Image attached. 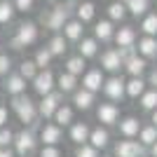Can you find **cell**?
I'll return each instance as SVG.
<instances>
[{"mask_svg":"<svg viewBox=\"0 0 157 157\" xmlns=\"http://www.w3.org/2000/svg\"><path fill=\"white\" fill-rule=\"evenodd\" d=\"M71 14H73V2L63 0L59 5H54L52 10H47V12L40 17V21H42V26L49 28V31H61L63 24L71 19Z\"/></svg>","mask_w":157,"mask_h":157,"instance_id":"6da1fadb","label":"cell"},{"mask_svg":"<svg viewBox=\"0 0 157 157\" xmlns=\"http://www.w3.org/2000/svg\"><path fill=\"white\" fill-rule=\"evenodd\" d=\"M12 110L17 113V117L24 122V124H35L38 120V105L33 103L26 94H19V96H12Z\"/></svg>","mask_w":157,"mask_h":157,"instance_id":"7a4b0ae2","label":"cell"},{"mask_svg":"<svg viewBox=\"0 0 157 157\" xmlns=\"http://www.w3.org/2000/svg\"><path fill=\"white\" fill-rule=\"evenodd\" d=\"M38 24H33V21H21L19 26H17V35L10 40V45L14 49H24V47H31L38 42Z\"/></svg>","mask_w":157,"mask_h":157,"instance_id":"3957f363","label":"cell"},{"mask_svg":"<svg viewBox=\"0 0 157 157\" xmlns=\"http://www.w3.org/2000/svg\"><path fill=\"white\" fill-rule=\"evenodd\" d=\"M14 150H17V155L26 157L31 155L33 150H35V134H33L31 129H21L19 134H14Z\"/></svg>","mask_w":157,"mask_h":157,"instance_id":"277c9868","label":"cell"},{"mask_svg":"<svg viewBox=\"0 0 157 157\" xmlns=\"http://www.w3.org/2000/svg\"><path fill=\"white\" fill-rule=\"evenodd\" d=\"M61 98H63V92H49V94H45L42 101H40V105H38V113L42 115V117H54L56 108L61 105Z\"/></svg>","mask_w":157,"mask_h":157,"instance_id":"5b68a950","label":"cell"},{"mask_svg":"<svg viewBox=\"0 0 157 157\" xmlns=\"http://www.w3.org/2000/svg\"><path fill=\"white\" fill-rule=\"evenodd\" d=\"M54 73L49 71V68H42V71H38V75L33 78V87H35V92L40 94V96H45V94L54 92Z\"/></svg>","mask_w":157,"mask_h":157,"instance_id":"8992f818","label":"cell"},{"mask_svg":"<svg viewBox=\"0 0 157 157\" xmlns=\"http://www.w3.org/2000/svg\"><path fill=\"white\" fill-rule=\"evenodd\" d=\"M115 155L117 157H143L145 145L141 141H120L115 145Z\"/></svg>","mask_w":157,"mask_h":157,"instance_id":"52a82bcc","label":"cell"},{"mask_svg":"<svg viewBox=\"0 0 157 157\" xmlns=\"http://www.w3.org/2000/svg\"><path fill=\"white\" fill-rule=\"evenodd\" d=\"M103 92L108 98H113V101H122L127 94V82L122 78H110L103 82Z\"/></svg>","mask_w":157,"mask_h":157,"instance_id":"ba28073f","label":"cell"},{"mask_svg":"<svg viewBox=\"0 0 157 157\" xmlns=\"http://www.w3.org/2000/svg\"><path fill=\"white\" fill-rule=\"evenodd\" d=\"M61 31H63V38L66 40H71V42H80L82 35H85V24L75 17V19H68V21H66Z\"/></svg>","mask_w":157,"mask_h":157,"instance_id":"9c48e42d","label":"cell"},{"mask_svg":"<svg viewBox=\"0 0 157 157\" xmlns=\"http://www.w3.org/2000/svg\"><path fill=\"white\" fill-rule=\"evenodd\" d=\"M96 117H98V122H103V124H115L117 117H120V110H117L115 103H101L98 110H96Z\"/></svg>","mask_w":157,"mask_h":157,"instance_id":"30bf717a","label":"cell"},{"mask_svg":"<svg viewBox=\"0 0 157 157\" xmlns=\"http://www.w3.org/2000/svg\"><path fill=\"white\" fill-rule=\"evenodd\" d=\"M61 127L59 124H45L42 129H40V141L45 145H56L61 141Z\"/></svg>","mask_w":157,"mask_h":157,"instance_id":"8fae6325","label":"cell"},{"mask_svg":"<svg viewBox=\"0 0 157 157\" xmlns=\"http://www.w3.org/2000/svg\"><path fill=\"white\" fill-rule=\"evenodd\" d=\"M103 73L98 71V68H94V71L85 73V78H82V87L85 89H89V92H98L101 87H103Z\"/></svg>","mask_w":157,"mask_h":157,"instance_id":"7c38bea8","label":"cell"},{"mask_svg":"<svg viewBox=\"0 0 157 157\" xmlns=\"http://www.w3.org/2000/svg\"><path fill=\"white\" fill-rule=\"evenodd\" d=\"M101 66H103L105 71L110 73H117L122 66H124V61L120 59L117 49H108V52H103V56H101Z\"/></svg>","mask_w":157,"mask_h":157,"instance_id":"4fadbf2b","label":"cell"},{"mask_svg":"<svg viewBox=\"0 0 157 157\" xmlns=\"http://www.w3.org/2000/svg\"><path fill=\"white\" fill-rule=\"evenodd\" d=\"M75 17H78L82 24H87V21H94V17H96V5H94L92 0L78 2V5H75Z\"/></svg>","mask_w":157,"mask_h":157,"instance_id":"5bb4252c","label":"cell"},{"mask_svg":"<svg viewBox=\"0 0 157 157\" xmlns=\"http://www.w3.org/2000/svg\"><path fill=\"white\" fill-rule=\"evenodd\" d=\"M113 35H115V28H113V21L110 19L96 21V26H94V38H96V40L108 42V40H113Z\"/></svg>","mask_w":157,"mask_h":157,"instance_id":"9a60e30c","label":"cell"},{"mask_svg":"<svg viewBox=\"0 0 157 157\" xmlns=\"http://www.w3.org/2000/svg\"><path fill=\"white\" fill-rule=\"evenodd\" d=\"M73 103H75V108H80V110H89L94 103V92H89V89H78V92H73Z\"/></svg>","mask_w":157,"mask_h":157,"instance_id":"2e32d148","label":"cell"},{"mask_svg":"<svg viewBox=\"0 0 157 157\" xmlns=\"http://www.w3.org/2000/svg\"><path fill=\"white\" fill-rule=\"evenodd\" d=\"M89 134H92V129H89L85 122H75V124H71V141H73V143H78V145L87 143V141H89Z\"/></svg>","mask_w":157,"mask_h":157,"instance_id":"e0dca14e","label":"cell"},{"mask_svg":"<svg viewBox=\"0 0 157 157\" xmlns=\"http://www.w3.org/2000/svg\"><path fill=\"white\" fill-rule=\"evenodd\" d=\"M5 89H7V94H12V96L26 94V78H21V75H7Z\"/></svg>","mask_w":157,"mask_h":157,"instance_id":"ac0fdd59","label":"cell"},{"mask_svg":"<svg viewBox=\"0 0 157 157\" xmlns=\"http://www.w3.org/2000/svg\"><path fill=\"white\" fill-rule=\"evenodd\" d=\"M115 42H117V47H127V45H134V40H136V31H134V26H122L115 31Z\"/></svg>","mask_w":157,"mask_h":157,"instance_id":"d6986e66","label":"cell"},{"mask_svg":"<svg viewBox=\"0 0 157 157\" xmlns=\"http://www.w3.org/2000/svg\"><path fill=\"white\" fill-rule=\"evenodd\" d=\"M98 52V40L96 38H82L78 45V54L80 56H85V59H92V56H96Z\"/></svg>","mask_w":157,"mask_h":157,"instance_id":"ffe728a7","label":"cell"},{"mask_svg":"<svg viewBox=\"0 0 157 157\" xmlns=\"http://www.w3.org/2000/svg\"><path fill=\"white\" fill-rule=\"evenodd\" d=\"M138 54L150 59V56H157V38L155 35H145L141 42H138Z\"/></svg>","mask_w":157,"mask_h":157,"instance_id":"44dd1931","label":"cell"},{"mask_svg":"<svg viewBox=\"0 0 157 157\" xmlns=\"http://www.w3.org/2000/svg\"><path fill=\"white\" fill-rule=\"evenodd\" d=\"M127 2L124 0H113L110 5H108V19L110 21H122L127 17Z\"/></svg>","mask_w":157,"mask_h":157,"instance_id":"7402d4cb","label":"cell"},{"mask_svg":"<svg viewBox=\"0 0 157 157\" xmlns=\"http://www.w3.org/2000/svg\"><path fill=\"white\" fill-rule=\"evenodd\" d=\"M54 122H56L59 127L73 124V108H71V105H66V103H61L59 108H56V113H54Z\"/></svg>","mask_w":157,"mask_h":157,"instance_id":"603a6c76","label":"cell"},{"mask_svg":"<svg viewBox=\"0 0 157 157\" xmlns=\"http://www.w3.org/2000/svg\"><path fill=\"white\" fill-rule=\"evenodd\" d=\"M145 56H134V59H129V61H124V68H127V73H129L131 78H136V75H141V73L145 71Z\"/></svg>","mask_w":157,"mask_h":157,"instance_id":"cb8c5ba5","label":"cell"},{"mask_svg":"<svg viewBox=\"0 0 157 157\" xmlns=\"http://www.w3.org/2000/svg\"><path fill=\"white\" fill-rule=\"evenodd\" d=\"M145 80H141V75H136V78H131L129 82H127V96H131V98H138L141 94L145 92Z\"/></svg>","mask_w":157,"mask_h":157,"instance_id":"d4e9b609","label":"cell"},{"mask_svg":"<svg viewBox=\"0 0 157 157\" xmlns=\"http://www.w3.org/2000/svg\"><path fill=\"white\" fill-rule=\"evenodd\" d=\"M108 141H110V134H108V129H92V134H89V143L94 145V148H105L108 145Z\"/></svg>","mask_w":157,"mask_h":157,"instance_id":"484cf974","label":"cell"},{"mask_svg":"<svg viewBox=\"0 0 157 157\" xmlns=\"http://www.w3.org/2000/svg\"><path fill=\"white\" fill-rule=\"evenodd\" d=\"M138 131H141V127H138L136 117H124L122 122H120V134H122V136L131 138V136H136Z\"/></svg>","mask_w":157,"mask_h":157,"instance_id":"4316f807","label":"cell"},{"mask_svg":"<svg viewBox=\"0 0 157 157\" xmlns=\"http://www.w3.org/2000/svg\"><path fill=\"white\" fill-rule=\"evenodd\" d=\"M75 85H78V75H73V73H68V71L59 75V89L63 94L75 92Z\"/></svg>","mask_w":157,"mask_h":157,"instance_id":"83f0119b","label":"cell"},{"mask_svg":"<svg viewBox=\"0 0 157 157\" xmlns=\"http://www.w3.org/2000/svg\"><path fill=\"white\" fill-rule=\"evenodd\" d=\"M14 14H17V7L12 0H0V24H12Z\"/></svg>","mask_w":157,"mask_h":157,"instance_id":"f1b7e54d","label":"cell"},{"mask_svg":"<svg viewBox=\"0 0 157 157\" xmlns=\"http://www.w3.org/2000/svg\"><path fill=\"white\" fill-rule=\"evenodd\" d=\"M49 52L54 54V56H63L66 54V49H68V40L63 38V35H54L52 40H49Z\"/></svg>","mask_w":157,"mask_h":157,"instance_id":"f546056e","label":"cell"},{"mask_svg":"<svg viewBox=\"0 0 157 157\" xmlns=\"http://www.w3.org/2000/svg\"><path fill=\"white\" fill-rule=\"evenodd\" d=\"M85 56H71V59L66 61V71L68 73H73V75H82V73H85Z\"/></svg>","mask_w":157,"mask_h":157,"instance_id":"4dcf8cb0","label":"cell"},{"mask_svg":"<svg viewBox=\"0 0 157 157\" xmlns=\"http://www.w3.org/2000/svg\"><path fill=\"white\" fill-rule=\"evenodd\" d=\"M141 31L145 35H157V14H145L141 21Z\"/></svg>","mask_w":157,"mask_h":157,"instance_id":"1f68e13d","label":"cell"},{"mask_svg":"<svg viewBox=\"0 0 157 157\" xmlns=\"http://www.w3.org/2000/svg\"><path fill=\"white\" fill-rule=\"evenodd\" d=\"M138 141L143 145H152L157 141V127L152 124V127H145V129H141L138 131Z\"/></svg>","mask_w":157,"mask_h":157,"instance_id":"d6a6232c","label":"cell"},{"mask_svg":"<svg viewBox=\"0 0 157 157\" xmlns=\"http://www.w3.org/2000/svg\"><path fill=\"white\" fill-rule=\"evenodd\" d=\"M127 10H129L134 17H141V14L148 12V0H124Z\"/></svg>","mask_w":157,"mask_h":157,"instance_id":"836d02e7","label":"cell"},{"mask_svg":"<svg viewBox=\"0 0 157 157\" xmlns=\"http://www.w3.org/2000/svg\"><path fill=\"white\" fill-rule=\"evenodd\" d=\"M19 75H21V78H26V80H33L35 75H38V63H35V61H21Z\"/></svg>","mask_w":157,"mask_h":157,"instance_id":"e575fe53","label":"cell"},{"mask_svg":"<svg viewBox=\"0 0 157 157\" xmlns=\"http://www.w3.org/2000/svg\"><path fill=\"white\" fill-rule=\"evenodd\" d=\"M141 105L145 110H155L157 108V89H150V92L141 94Z\"/></svg>","mask_w":157,"mask_h":157,"instance_id":"d590c367","label":"cell"},{"mask_svg":"<svg viewBox=\"0 0 157 157\" xmlns=\"http://www.w3.org/2000/svg\"><path fill=\"white\" fill-rule=\"evenodd\" d=\"M52 59H54V54L49 52V47H45V49H38V54H35V63H38V68H47V66L52 63Z\"/></svg>","mask_w":157,"mask_h":157,"instance_id":"8d00e7d4","label":"cell"},{"mask_svg":"<svg viewBox=\"0 0 157 157\" xmlns=\"http://www.w3.org/2000/svg\"><path fill=\"white\" fill-rule=\"evenodd\" d=\"M75 157H98V148H94L92 143H89V145L82 143V145H78V150H75Z\"/></svg>","mask_w":157,"mask_h":157,"instance_id":"74e56055","label":"cell"},{"mask_svg":"<svg viewBox=\"0 0 157 157\" xmlns=\"http://www.w3.org/2000/svg\"><path fill=\"white\" fill-rule=\"evenodd\" d=\"M117 54H120V59H122V61H129V59H134V56L138 54V47H136V45L120 47V49H117Z\"/></svg>","mask_w":157,"mask_h":157,"instance_id":"f35d334b","label":"cell"},{"mask_svg":"<svg viewBox=\"0 0 157 157\" xmlns=\"http://www.w3.org/2000/svg\"><path fill=\"white\" fill-rule=\"evenodd\" d=\"M14 143V134L5 127H0V148H10Z\"/></svg>","mask_w":157,"mask_h":157,"instance_id":"ab89813d","label":"cell"},{"mask_svg":"<svg viewBox=\"0 0 157 157\" xmlns=\"http://www.w3.org/2000/svg\"><path fill=\"white\" fill-rule=\"evenodd\" d=\"M12 2L17 7V12H31L35 7V0H12Z\"/></svg>","mask_w":157,"mask_h":157,"instance_id":"60d3db41","label":"cell"},{"mask_svg":"<svg viewBox=\"0 0 157 157\" xmlns=\"http://www.w3.org/2000/svg\"><path fill=\"white\" fill-rule=\"evenodd\" d=\"M10 68H12V59L7 54H0V75H7Z\"/></svg>","mask_w":157,"mask_h":157,"instance_id":"b9f144b4","label":"cell"},{"mask_svg":"<svg viewBox=\"0 0 157 157\" xmlns=\"http://www.w3.org/2000/svg\"><path fill=\"white\" fill-rule=\"evenodd\" d=\"M40 157H61V150L56 145H45L42 152H40Z\"/></svg>","mask_w":157,"mask_h":157,"instance_id":"7bdbcfd3","label":"cell"},{"mask_svg":"<svg viewBox=\"0 0 157 157\" xmlns=\"http://www.w3.org/2000/svg\"><path fill=\"white\" fill-rule=\"evenodd\" d=\"M148 85H152V89H157V68L150 71V75H148Z\"/></svg>","mask_w":157,"mask_h":157,"instance_id":"ee69618b","label":"cell"},{"mask_svg":"<svg viewBox=\"0 0 157 157\" xmlns=\"http://www.w3.org/2000/svg\"><path fill=\"white\" fill-rule=\"evenodd\" d=\"M5 122H7V108L0 105V127H5Z\"/></svg>","mask_w":157,"mask_h":157,"instance_id":"f6af8a7d","label":"cell"},{"mask_svg":"<svg viewBox=\"0 0 157 157\" xmlns=\"http://www.w3.org/2000/svg\"><path fill=\"white\" fill-rule=\"evenodd\" d=\"M0 157H14V152L10 148H0Z\"/></svg>","mask_w":157,"mask_h":157,"instance_id":"bcb514c9","label":"cell"},{"mask_svg":"<svg viewBox=\"0 0 157 157\" xmlns=\"http://www.w3.org/2000/svg\"><path fill=\"white\" fill-rule=\"evenodd\" d=\"M152 124L157 127V108H155V110H152Z\"/></svg>","mask_w":157,"mask_h":157,"instance_id":"7dc6e473","label":"cell"},{"mask_svg":"<svg viewBox=\"0 0 157 157\" xmlns=\"http://www.w3.org/2000/svg\"><path fill=\"white\" fill-rule=\"evenodd\" d=\"M152 155L157 157V141H155V143H152Z\"/></svg>","mask_w":157,"mask_h":157,"instance_id":"c3c4849f","label":"cell"},{"mask_svg":"<svg viewBox=\"0 0 157 157\" xmlns=\"http://www.w3.org/2000/svg\"><path fill=\"white\" fill-rule=\"evenodd\" d=\"M45 2H56V0H45Z\"/></svg>","mask_w":157,"mask_h":157,"instance_id":"681fc988","label":"cell"},{"mask_svg":"<svg viewBox=\"0 0 157 157\" xmlns=\"http://www.w3.org/2000/svg\"><path fill=\"white\" fill-rule=\"evenodd\" d=\"M0 96H2V92H0Z\"/></svg>","mask_w":157,"mask_h":157,"instance_id":"f907efd6","label":"cell"},{"mask_svg":"<svg viewBox=\"0 0 157 157\" xmlns=\"http://www.w3.org/2000/svg\"><path fill=\"white\" fill-rule=\"evenodd\" d=\"M68 2H73V0H68Z\"/></svg>","mask_w":157,"mask_h":157,"instance_id":"816d5d0a","label":"cell"},{"mask_svg":"<svg viewBox=\"0 0 157 157\" xmlns=\"http://www.w3.org/2000/svg\"><path fill=\"white\" fill-rule=\"evenodd\" d=\"M155 38H157V35H155Z\"/></svg>","mask_w":157,"mask_h":157,"instance_id":"f5cc1de1","label":"cell"},{"mask_svg":"<svg viewBox=\"0 0 157 157\" xmlns=\"http://www.w3.org/2000/svg\"><path fill=\"white\" fill-rule=\"evenodd\" d=\"M0 54H2V52H0Z\"/></svg>","mask_w":157,"mask_h":157,"instance_id":"db71d44e","label":"cell"}]
</instances>
